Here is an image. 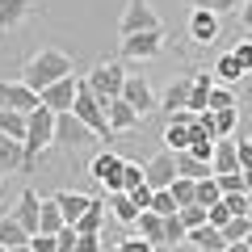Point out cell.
Instances as JSON below:
<instances>
[{
	"label": "cell",
	"instance_id": "1",
	"mask_svg": "<svg viewBox=\"0 0 252 252\" xmlns=\"http://www.w3.org/2000/svg\"><path fill=\"white\" fill-rule=\"evenodd\" d=\"M63 76H72V55L59 51V46H42V51H38L26 67H21V80H26L34 93L51 89V84L63 80Z\"/></svg>",
	"mask_w": 252,
	"mask_h": 252
},
{
	"label": "cell",
	"instance_id": "2",
	"mask_svg": "<svg viewBox=\"0 0 252 252\" xmlns=\"http://www.w3.org/2000/svg\"><path fill=\"white\" fill-rule=\"evenodd\" d=\"M55 143V109L38 105L30 109V130H26V172H34L38 156Z\"/></svg>",
	"mask_w": 252,
	"mask_h": 252
},
{
	"label": "cell",
	"instance_id": "3",
	"mask_svg": "<svg viewBox=\"0 0 252 252\" xmlns=\"http://www.w3.org/2000/svg\"><path fill=\"white\" fill-rule=\"evenodd\" d=\"M76 118H80L84 126H89L97 139H114V126H109V114H105V105L97 101V93L84 84V76H80V89H76Z\"/></svg>",
	"mask_w": 252,
	"mask_h": 252
},
{
	"label": "cell",
	"instance_id": "4",
	"mask_svg": "<svg viewBox=\"0 0 252 252\" xmlns=\"http://www.w3.org/2000/svg\"><path fill=\"white\" fill-rule=\"evenodd\" d=\"M84 84H89L93 93H97L101 105H109L114 97H122V84H126V67L122 63H97L89 76H84Z\"/></svg>",
	"mask_w": 252,
	"mask_h": 252
},
{
	"label": "cell",
	"instance_id": "5",
	"mask_svg": "<svg viewBox=\"0 0 252 252\" xmlns=\"http://www.w3.org/2000/svg\"><path fill=\"white\" fill-rule=\"evenodd\" d=\"M118 51H122V59H156V55L164 51V30H143V34H126L122 42H118Z\"/></svg>",
	"mask_w": 252,
	"mask_h": 252
},
{
	"label": "cell",
	"instance_id": "6",
	"mask_svg": "<svg viewBox=\"0 0 252 252\" xmlns=\"http://www.w3.org/2000/svg\"><path fill=\"white\" fill-rule=\"evenodd\" d=\"M143 30H164L160 17H156V9L147 4V0H126L122 9V21H118V34H143Z\"/></svg>",
	"mask_w": 252,
	"mask_h": 252
},
{
	"label": "cell",
	"instance_id": "7",
	"mask_svg": "<svg viewBox=\"0 0 252 252\" xmlns=\"http://www.w3.org/2000/svg\"><path fill=\"white\" fill-rule=\"evenodd\" d=\"M93 130L76 118V109H67V114H55V143L59 147H80V143H93Z\"/></svg>",
	"mask_w": 252,
	"mask_h": 252
},
{
	"label": "cell",
	"instance_id": "8",
	"mask_svg": "<svg viewBox=\"0 0 252 252\" xmlns=\"http://www.w3.org/2000/svg\"><path fill=\"white\" fill-rule=\"evenodd\" d=\"M219 34H223V13H215V9H193L189 13V38L198 46L219 42Z\"/></svg>",
	"mask_w": 252,
	"mask_h": 252
},
{
	"label": "cell",
	"instance_id": "9",
	"mask_svg": "<svg viewBox=\"0 0 252 252\" xmlns=\"http://www.w3.org/2000/svg\"><path fill=\"white\" fill-rule=\"evenodd\" d=\"M38 105H42V97L26 80H0V109H21V114H30Z\"/></svg>",
	"mask_w": 252,
	"mask_h": 252
},
{
	"label": "cell",
	"instance_id": "10",
	"mask_svg": "<svg viewBox=\"0 0 252 252\" xmlns=\"http://www.w3.org/2000/svg\"><path fill=\"white\" fill-rule=\"evenodd\" d=\"M122 168H126V160H122V156H114V152H97V156H93V164H89L93 181H97V185H105L109 193H114V189H122Z\"/></svg>",
	"mask_w": 252,
	"mask_h": 252
},
{
	"label": "cell",
	"instance_id": "11",
	"mask_svg": "<svg viewBox=\"0 0 252 252\" xmlns=\"http://www.w3.org/2000/svg\"><path fill=\"white\" fill-rule=\"evenodd\" d=\"M76 89H80V80H76V72H72V76H63V80H55L51 89H42L38 97H42L46 109H55V114H67V109H76Z\"/></svg>",
	"mask_w": 252,
	"mask_h": 252
},
{
	"label": "cell",
	"instance_id": "12",
	"mask_svg": "<svg viewBox=\"0 0 252 252\" xmlns=\"http://www.w3.org/2000/svg\"><path fill=\"white\" fill-rule=\"evenodd\" d=\"M122 97L130 101V105H135L143 118L152 114V109H160V97H156V89H152V80H147V76H126Z\"/></svg>",
	"mask_w": 252,
	"mask_h": 252
},
{
	"label": "cell",
	"instance_id": "13",
	"mask_svg": "<svg viewBox=\"0 0 252 252\" xmlns=\"http://www.w3.org/2000/svg\"><path fill=\"white\" fill-rule=\"evenodd\" d=\"M172 181H177V152L164 147L160 156L147 160V185H152V189H168Z\"/></svg>",
	"mask_w": 252,
	"mask_h": 252
},
{
	"label": "cell",
	"instance_id": "14",
	"mask_svg": "<svg viewBox=\"0 0 252 252\" xmlns=\"http://www.w3.org/2000/svg\"><path fill=\"white\" fill-rule=\"evenodd\" d=\"M105 206H109V219H114V223H122V227H135V223H139V215H143V206H139V202L130 198L126 189H114Z\"/></svg>",
	"mask_w": 252,
	"mask_h": 252
},
{
	"label": "cell",
	"instance_id": "15",
	"mask_svg": "<svg viewBox=\"0 0 252 252\" xmlns=\"http://www.w3.org/2000/svg\"><path fill=\"white\" fill-rule=\"evenodd\" d=\"M189 89H193V72L189 76H172V84L164 89V97H160V109L164 114H177V109H189Z\"/></svg>",
	"mask_w": 252,
	"mask_h": 252
},
{
	"label": "cell",
	"instance_id": "16",
	"mask_svg": "<svg viewBox=\"0 0 252 252\" xmlns=\"http://www.w3.org/2000/svg\"><path fill=\"white\" fill-rule=\"evenodd\" d=\"M105 114H109V126H114V135H122V130H135V126L143 122V114H139V109L130 105L126 97H114V101L105 105Z\"/></svg>",
	"mask_w": 252,
	"mask_h": 252
},
{
	"label": "cell",
	"instance_id": "17",
	"mask_svg": "<svg viewBox=\"0 0 252 252\" xmlns=\"http://www.w3.org/2000/svg\"><path fill=\"white\" fill-rule=\"evenodd\" d=\"M9 172H26V143L0 130V177H9Z\"/></svg>",
	"mask_w": 252,
	"mask_h": 252
},
{
	"label": "cell",
	"instance_id": "18",
	"mask_svg": "<svg viewBox=\"0 0 252 252\" xmlns=\"http://www.w3.org/2000/svg\"><path fill=\"white\" fill-rule=\"evenodd\" d=\"M210 168H215V177L219 172H240V139H231V135L219 139L215 156H210Z\"/></svg>",
	"mask_w": 252,
	"mask_h": 252
},
{
	"label": "cell",
	"instance_id": "19",
	"mask_svg": "<svg viewBox=\"0 0 252 252\" xmlns=\"http://www.w3.org/2000/svg\"><path fill=\"white\" fill-rule=\"evenodd\" d=\"M13 215L21 219V227H26L30 235H38V219H42V198H38L34 189H21L17 206H13Z\"/></svg>",
	"mask_w": 252,
	"mask_h": 252
},
{
	"label": "cell",
	"instance_id": "20",
	"mask_svg": "<svg viewBox=\"0 0 252 252\" xmlns=\"http://www.w3.org/2000/svg\"><path fill=\"white\" fill-rule=\"evenodd\" d=\"M189 244L198 252H227V235H223V227H215V223L189 227Z\"/></svg>",
	"mask_w": 252,
	"mask_h": 252
},
{
	"label": "cell",
	"instance_id": "21",
	"mask_svg": "<svg viewBox=\"0 0 252 252\" xmlns=\"http://www.w3.org/2000/svg\"><path fill=\"white\" fill-rule=\"evenodd\" d=\"M34 17V0H0V30H17Z\"/></svg>",
	"mask_w": 252,
	"mask_h": 252
},
{
	"label": "cell",
	"instance_id": "22",
	"mask_svg": "<svg viewBox=\"0 0 252 252\" xmlns=\"http://www.w3.org/2000/svg\"><path fill=\"white\" fill-rule=\"evenodd\" d=\"M55 202H59L63 219H67L72 227H76V219H80L84 210L93 206V198H89V193H76V189H59V193H55Z\"/></svg>",
	"mask_w": 252,
	"mask_h": 252
},
{
	"label": "cell",
	"instance_id": "23",
	"mask_svg": "<svg viewBox=\"0 0 252 252\" xmlns=\"http://www.w3.org/2000/svg\"><path fill=\"white\" fill-rule=\"evenodd\" d=\"M219 84L215 72H193V89H189V109L193 114H202V109L210 105V89Z\"/></svg>",
	"mask_w": 252,
	"mask_h": 252
},
{
	"label": "cell",
	"instance_id": "24",
	"mask_svg": "<svg viewBox=\"0 0 252 252\" xmlns=\"http://www.w3.org/2000/svg\"><path fill=\"white\" fill-rule=\"evenodd\" d=\"M0 244H9V248H17V244H30V231L21 227V219L13 215H0Z\"/></svg>",
	"mask_w": 252,
	"mask_h": 252
},
{
	"label": "cell",
	"instance_id": "25",
	"mask_svg": "<svg viewBox=\"0 0 252 252\" xmlns=\"http://www.w3.org/2000/svg\"><path fill=\"white\" fill-rule=\"evenodd\" d=\"M177 177H193V181H202V177H215V168H210L206 160H198L193 152H177Z\"/></svg>",
	"mask_w": 252,
	"mask_h": 252
},
{
	"label": "cell",
	"instance_id": "26",
	"mask_svg": "<svg viewBox=\"0 0 252 252\" xmlns=\"http://www.w3.org/2000/svg\"><path fill=\"white\" fill-rule=\"evenodd\" d=\"M63 227H67V219H63L59 202H55V198H42V219H38V231H46V235H59Z\"/></svg>",
	"mask_w": 252,
	"mask_h": 252
},
{
	"label": "cell",
	"instance_id": "27",
	"mask_svg": "<svg viewBox=\"0 0 252 252\" xmlns=\"http://www.w3.org/2000/svg\"><path fill=\"white\" fill-rule=\"evenodd\" d=\"M0 130H4L9 139H21V143H26L30 114H21V109H0Z\"/></svg>",
	"mask_w": 252,
	"mask_h": 252
},
{
	"label": "cell",
	"instance_id": "28",
	"mask_svg": "<svg viewBox=\"0 0 252 252\" xmlns=\"http://www.w3.org/2000/svg\"><path fill=\"white\" fill-rule=\"evenodd\" d=\"M135 227H139V235H143V240H152L156 248H164V215H156V210H143Z\"/></svg>",
	"mask_w": 252,
	"mask_h": 252
},
{
	"label": "cell",
	"instance_id": "29",
	"mask_svg": "<svg viewBox=\"0 0 252 252\" xmlns=\"http://www.w3.org/2000/svg\"><path fill=\"white\" fill-rule=\"evenodd\" d=\"M215 76H219V84H231V89H235V84L244 80V67H240V59H235V55L227 51L223 59L215 63Z\"/></svg>",
	"mask_w": 252,
	"mask_h": 252
},
{
	"label": "cell",
	"instance_id": "30",
	"mask_svg": "<svg viewBox=\"0 0 252 252\" xmlns=\"http://www.w3.org/2000/svg\"><path fill=\"white\" fill-rule=\"evenodd\" d=\"M168 244H189V227L181 215H164V248Z\"/></svg>",
	"mask_w": 252,
	"mask_h": 252
},
{
	"label": "cell",
	"instance_id": "31",
	"mask_svg": "<svg viewBox=\"0 0 252 252\" xmlns=\"http://www.w3.org/2000/svg\"><path fill=\"white\" fill-rule=\"evenodd\" d=\"M248 231H252V219H248V215H231V219L223 223L227 244H240V240H248Z\"/></svg>",
	"mask_w": 252,
	"mask_h": 252
},
{
	"label": "cell",
	"instance_id": "32",
	"mask_svg": "<svg viewBox=\"0 0 252 252\" xmlns=\"http://www.w3.org/2000/svg\"><path fill=\"white\" fill-rule=\"evenodd\" d=\"M168 189H172V198H177V206H189V202H198V181H193V177H177Z\"/></svg>",
	"mask_w": 252,
	"mask_h": 252
},
{
	"label": "cell",
	"instance_id": "33",
	"mask_svg": "<svg viewBox=\"0 0 252 252\" xmlns=\"http://www.w3.org/2000/svg\"><path fill=\"white\" fill-rule=\"evenodd\" d=\"M240 114H244L240 105H231V109H215V130H219V139H223V135H235Z\"/></svg>",
	"mask_w": 252,
	"mask_h": 252
},
{
	"label": "cell",
	"instance_id": "34",
	"mask_svg": "<svg viewBox=\"0 0 252 252\" xmlns=\"http://www.w3.org/2000/svg\"><path fill=\"white\" fill-rule=\"evenodd\" d=\"M198 202H202V206H215V202H223V189H219V177H202L198 181Z\"/></svg>",
	"mask_w": 252,
	"mask_h": 252
},
{
	"label": "cell",
	"instance_id": "35",
	"mask_svg": "<svg viewBox=\"0 0 252 252\" xmlns=\"http://www.w3.org/2000/svg\"><path fill=\"white\" fill-rule=\"evenodd\" d=\"M177 215L185 219V227H202V223H210V210L202 206V202H189V206H181Z\"/></svg>",
	"mask_w": 252,
	"mask_h": 252
},
{
	"label": "cell",
	"instance_id": "36",
	"mask_svg": "<svg viewBox=\"0 0 252 252\" xmlns=\"http://www.w3.org/2000/svg\"><path fill=\"white\" fill-rule=\"evenodd\" d=\"M114 252H160L152 240H143V235H126V240L114 244Z\"/></svg>",
	"mask_w": 252,
	"mask_h": 252
},
{
	"label": "cell",
	"instance_id": "37",
	"mask_svg": "<svg viewBox=\"0 0 252 252\" xmlns=\"http://www.w3.org/2000/svg\"><path fill=\"white\" fill-rule=\"evenodd\" d=\"M152 210L156 215H177V198H172V189H156V198H152Z\"/></svg>",
	"mask_w": 252,
	"mask_h": 252
},
{
	"label": "cell",
	"instance_id": "38",
	"mask_svg": "<svg viewBox=\"0 0 252 252\" xmlns=\"http://www.w3.org/2000/svg\"><path fill=\"white\" fill-rule=\"evenodd\" d=\"M219 189H223V193H248V185H244V168L240 172H219Z\"/></svg>",
	"mask_w": 252,
	"mask_h": 252
},
{
	"label": "cell",
	"instance_id": "39",
	"mask_svg": "<svg viewBox=\"0 0 252 252\" xmlns=\"http://www.w3.org/2000/svg\"><path fill=\"white\" fill-rule=\"evenodd\" d=\"M193 9H215V13H240L244 0H189Z\"/></svg>",
	"mask_w": 252,
	"mask_h": 252
},
{
	"label": "cell",
	"instance_id": "40",
	"mask_svg": "<svg viewBox=\"0 0 252 252\" xmlns=\"http://www.w3.org/2000/svg\"><path fill=\"white\" fill-rule=\"evenodd\" d=\"M147 181V168H139V164H126L122 168V189H139Z\"/></svg>",
	"mask_w": 252,
	"mask_h": 252
},
{
	"label": "cell",
	"instance_id": "41",
	"mask_svg": "<svg viewBox=\"0 0 252 252\" xmlns=\"http://www.w3.org/2000/svg\"><path fill=\"white\" fill-rule=\"evenodd\" d=\"M235 97H240V109L252 114V72H244V80L235 84Z\"/></svg>",
	"mask_w": 252,
	"mask_h": 252
},
{
	"label": "cell",
	"instance_id": "42",
	"mask_svg": "<svg viewBox=\"0 0 252 252\" xmlns=\"http://www.w3.org/2000/svg\"><path fill=\"white\" fill-rule=\"evenodd\" d=\"M30 248L34 252H59V240L46 235V231H38V235H30Z\"/></svg>",
	"mask_w": 252,
	"mask_h": 252
},
{
	"label": "cell",
	"instance_id": "43",
	"mask_svg": "<svg viewBox=\"0 0 252 252\" xmlns=\"http://www.w3.org/2000/svg\"><path fill=\"white\" fill-rule=\"evenodd\" d=\"M231 55H235V59H240V67H244V72H252V38H240Z\"/></svg>",
	"mask_w": 252,
	"mask_h": 252
},
{
	"label": "cell",
	"instance_id": "44",
	"mask_svg": "<svg viewBox=\"0 0 252 252\" xmlns=\"http://www.w3.org/2000/svg\"><path fill=\"white\" fill-rule=\"evenodd\" d=\"M55 240H59V252H76V240H80V231H76V227L67 223L59 235H55Z\"/></svg>",
	"mask_w": 252,
	"mask_h": 252
},
{
	"label": "cell",
	"instance_id": "45",
	"mask_svg": "<svg viewBox=\"0 0 252 252\" xmlns=\"http://www.w3.org/2000/svg\"><path fill=\"white\" fill-rule=\"evenodd\" d=\"M223 202H227L231 215H244V210H248V193H223Z\"/></svg>",
	"mask_w": 252,
	"mask_h": 252
},
{
	"label": "cell",
	"instance_id": "46",
	"mask_svg": "<svg viewBox=\"0 0 252 252\" xmlns=\"http://www.w3.org/2000/svg\"><path fill=\"white\" fill-rule=\"evenodd\" d=\"M227 219H231V210H227V202H215V206H210V223H215V227H223Z\"/></svg>",
	"mask_w": 252,
	"mask_h": 252
},
{
	"label": "cell",
	"instance_id": "47",
	"mask_svg": "<svg viewBox=\"0 0 252 252\" xmlns=\"http://www.w3.org/2000/svg\"><path fill=\"white\" fill-rule=\"evenodd\" d=\"M240 168L252 172V139H240Z\"/></svg>",
	"mask_w": 252,
	"mask_h": 252
},
{
	"label": "cell",
	"instance_id": "48",
	"mask_svg": "<svg viewBox=\"0 0 252 252\" xmlns=\"http://www.w3.org/2000/svg\"><path fill=\"white\" fill-rule=\"evenodd\" d=\"M240 17H244V26L252 30V0H244V4H240Z\"/></svg>",
	"mask_w": 252,
	"mask_h": 252
},
{
	"label": "cell",
	"instance_id": "49",
	"mask_svg": "<svg viewBox=\"0 0 252 252\" xmlns=\"http://www.w3.org/2000/svg\"><path fill=\"white\" fill-rule=\"evenodd\" d=\"M227 252H252V248H248V240H240V244H227Z\"/></svg>",
	"mask_w": 252,
	"mask_h": 252
},
{
	"label": "cell",
	"instance_id": "50",
	"mask_svg": "<svg viewBox=\"0 0 252 252\" xmlns=\"http://www.w3.org/2000/svg\"><path fill=\"white\" fill-rule=\"evenodd\" d=\"M9 252H34V248H30V244H17V248H9Z\"/></svg>",
	"mask_w": 252,
	"mask_h": 252
},
{
	"label": "cell",
	"instance_id": "51",
	"mask_svg": "<svg viewBox=\"0 0 252 252\" xmlns=\"http://www.w3.org/2000/svg\"><path fill=\"white\" fill-rule=\"evenodd\" d=\"M244 185H248V193H252V172H244Z\"/></svg>",
	"mask_w": 252,
	"mask_h": 252
},
{
	"label": "cell",
	"instance_id": "52",
	"mask_svg": "<svg viewBox=\"0 0 252 252\" xmlns=\"http://www.w3.org/2000/svg\"><path fill=\"white\" fill-rule=\"evenodd\" d=\"M244 215H248V219H252V193H248V210H244Z\"/></svg>",
	"mask_w": 252,
	"mask_h": 252
},
{
	"label": "cell",
	"instance_id": "53",
	"mask_svg": "<svg viewBox=\"0 0 252 252\" xmlns=\"http://www.w3.org/2000/svg\"><path fill=\"white\" fill-rule=\"evenodd\" d=\"M0 252H9V244H0Z\"/></svg>",
	"mask_w": 252,
	"mask_h": 252
},
{
	"label": "cell",
	"instance_id": "54",
	"mask_svg": "<svg viewBox=\"0 0 252 252\" xmlns=\"http://www.w3.org/2000/svg\"><path fill=\"white\" fill-rule=\"evenodd\" d=\"M0 202H4V185H0Z\"/></svg>",
	"mask_w": 252,
	"mask_h": 252
},
{
	"label": "cell",
	"instance_id": "55",
	"mask_svg": "<svg viewBox=\"0 0 252 252\" xmlns=\"http://www.w3.org/2000/svg\"><path fill=\"white\" fill-rule=\"evenodd\" d=\"M248 248H252V231H248Z\"/></svg>",
	"mask_w": 252,
	"mask_h": 252
}]
</instances>
